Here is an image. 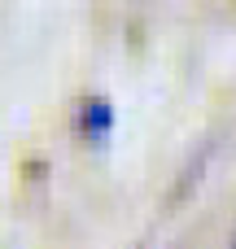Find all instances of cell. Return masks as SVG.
<instances>
[{
	"instance_id": "cell-1",
	"label": "cell",
	"mask_w": 236,
	"mask_h": 249,
	"mask_svg": "<svg viewBox=\"0 0 236 249\" xmlns=\"http://www.w3.org/2000/svg\"><path fill=\"white\" fill-rule=\"evenodd\" d=\"M74 127H79L92 144H101V140L114 131V101H109L105 92H88V96L74 105Z\"/></svg>"
},
{
	"instance_id": "cell-2",
	"label": "cell",
	"mask_w": 236,
	"mask_h": 249,
	"mask_svg": "<svg viewBox=\"0 0 236 249\" xmlns=\"http://www.w3.org/2000/svg\"><path fill=\"white\" fill-rule=\"evenodd\" d=\"M136 249H149V245H136Z\"/></svg>"
}]
</instances>
